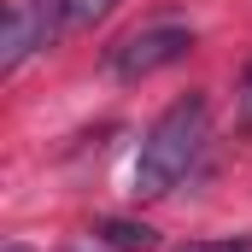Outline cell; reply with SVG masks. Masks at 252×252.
I'll return each instance as SVG.
<instances>
[{"label":"cell","mask_w":252,"mask_h":252,"mask_svg":"<svg viewBox=\"0 0 252 252\" xmlns=\"http://www.w3.org/2000/svg\"><path fill=\"white\" fill-rule=\"evenodd\" d=\"M188 53H193V30L188 24H147V30H129L124 41L106 47V70L118 82H147V76L170 70Z\"/></svg>","instance_id":"obj_2"},{"label":"cell","mask_w":252,"mask_h":252,"mask_svg":"<svg viewBox=\"0 0 252 252\" xmlns=\"http://www.w3.org/2000/svg\"><path fill=\"white\" fill-rule=\"evenodd\" d=\"M94 241L112 252H153L158 247V235L147 229V223H135V217H100L94 223Z\"/></svg>","instance_id":"obj_4"},{"label":"cell","mask_w":252,"mask_h":252,"mask_svg":"<svg viewBox=\"0 0 252 252\" xmlns=\"http://www.w3.org/2000/svg\"><path fill=\"white\" fill-rule=\"evenodd\" d=\"M64 35V0H12L6 35H0V70H18L30 53L53 47Z\"/></svg>","instance_id":"obj_3"},{"label":"cell","mask_w":252,"mask_h":252,"mask_svg":"<svg viewBox=\"0 0 252 252\" xmlns=\"http://www.w3.org/2000/svg\"><path fill=\"white\" fill-rule=\"evenodd\" d=\"M176 252H252V235H223V241H188Z\"/></svg>","instance_id":"obj_6"},{"label":"cell","mask_w":252,"mask_h":252,"mask_svg":"<svg viewBox=\"0 0 252 252\" xmlns=\"http://www.w3.org/2000/svg\"><path fill=\"white\" fill-rule=\"evenodd\" d=\"M112 6H118V0H64V35H70V30H94Z\"/></svg>","instance_id":"obj_5"},{"label":"cell","mask_w":252,"mask_h":252,"mask_svg":"<svg viewBox=\"0 0 252 252\" xmlns=\"http://www.w3.org/2000/svg\"><path fill=\"white\" fill-rule=\"evenodd\" d=\"M0 252H30V247H24V241H6V247H0Z\"/></svg>","instance_id":"obj_8"},{"label":"cell","mask_w":252,"mask_h":252,"mask_svg":"<svg viewBox=\"0 0 252 252\" xmlns=\"http://www.w3.org/2000/svg\"><path fill=\"white\" fill-rule=\"evenodd\" d=\"M205 124H211L205 94H182L153 118V129L141 135V153H135V199H164L188 176L205 147Z\"/></svg>","instance_id":"obj_1"},{"label":"cell","mask_w":252,"mask_h":252,"mask_svg":"<svg viewBox=\"0 0 252 252\" xmlns=\"http://www.w3.org/2000/svg\"><path fill=\"white\" fill-rule=\"evenodd\" d=\"M241 124H252V64H247V76H241Z\"/></svg>","instance_id":"obj_7"}]
</instances>
